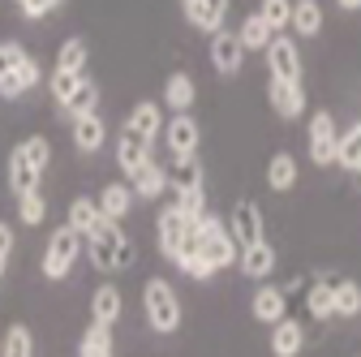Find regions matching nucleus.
I'll list each match as a JSON object with an SVG mask.
<instances>
[{
  "label": "nucleus",
  "mask_w": 361,
  "mask_h": 357,
  "mask_svg": "<svg viewBox=\"0 0 361 357\" xmlns=\"http://www.w3.org/2000/svg\"><path fill=\"white\" fill-rule=\"evenodd\" d=\"M48 159H52V143L43 138V133H30V138H22L13 147V155H9V190H13V198L39 190V176L48 168Z\"/></svg>",
  "instance_id": "1"
},
{
  "label": "nucleus",
  "mask_w": 361,
  "mask_h": 357,
  "mask_svg": "<svg viewBox=\"0 0 361 357\" xmlns=\"http://www.w3.org/2000/svg\"><path fill=\"white\" fill-rule=\"evenodd\" d=\"M86 258L95 272L112 276V272H125V267H133V258H138V250H133V241L121 233V224H108L95 233V237H86Z\"/></svg>",
  "instance_id": "2"
},
{
  "label": "nucleus",
  "mask_w": 361,
  "mask_h": 357,
  "mask_svg": "<svg viewBox=\"0 0 361 357\" xmlns=\"http://www.w3.org/2000/svg\"><path fill=\"white\" fill-rule=\"evenodd\" d=\"M190 224H194V233H198V254H202V262L211 267V272H224V267H233V262L241 258V246L233 241V233L224 229L211 211L198 215V219H190Z\"/></svg>",
  "instance_id": "3"
},
{
  "label": "nucleus",
  "mask_w": 361,
  "mask_h": 357,
  "mask_svg": "<svg viewBox=\"0 0 361 357\" xmlns=\"http://www.w3.org/2000/svg\"><path fill=\"white\" fill-rule=\"evenodd\" d=\"M142 315H147V323H151L159 336H172V332L180 327V297H176V289H172L168 280L151 276V280L142 284Z\"/></svg>",
  "instance_id": "4"
},
{
  "label": "nucleus",
  "mask_w": 361,
  "mask_h": 357,
  "mask_svg": "<svg viewBox=\"0 0 361 357\" xmlns=\"http://www.w3.org/2000/svg\"><path fill=\"white\" fill-rule=\"evenodd\" d=\"M82 258V237L69 229V224H61L52 237H48V246H43V258H39V272L48 276V280H65L69 272H73V262Z\"/></svg>",
  "instance_id": "5"
},
{
  "label": "nucleus",
  "mask_w": 361,
  "mask_h": 357,
  "mask_svg": "<svg viewBox=\"0 0 361 357\" xmlns=\"http://www.w3.org/2000/svg\"><path fill=\"white\" fill-rule=\"evenodd\" d=\"M267 69L276 82H301V52H297V39L288 35H271L267 43Z\"/></svg>",
  "instance_id": "6"
},
{
  "label": "nucleus",
  "mask_w": 361,
  "mask_h": 357,
  "mask_svg": "<svg viewBox=\"0 0 361 357\" xmlns=\"http://www.w3.org/2000/svg\"><path fill=\"white\" fill-rule=\"evenodd\" d=\"M336 147H340V129L331 112H314L310 116V159L314 164H336Z\"/></svg>",
  "instance_id": "7"
},
{
  "label": "nucleus",
  "mask_w": 361,
  "mask_h": 357,
  "mask_svg": "<svg viewBox=\"0 0 361 357\" xmlns=\"http://www.w3.org/2000/svg\"><path fill=\"white\" fill-rule=\"evenodd\" d=\"M228 233H233V241H237L241 250L267 241V237H262V211H258V202L241 198V202L233 207V215H228Z\"/></svg>",
  "instance_id": "8"
},
{
  "label": "nucleus",
  "mask_w": 361,
  "mask_h": 357,
  "mask_svg": "<svg viewBox=\"0 0 361 357\" xmlns=\"http://www.w3.org/2000/svg\"><path fill=\"white\" fill-rule=\"evenodd\" d=\"M211 65H215V73H224V78L241 73V65H245L241 39L228 35V30H215V35H211Z\"/></svg>",
  "instance_id": "9"
},
{
  "label": "nucleus",
  "mask_w": 361,
  "mask_h": 357,
  "mask_svg": "<svg viewBox=\"0 0 361 357\" xmlns=\"http://www.w3.org/2000/svg\"><path fill=\"white\" fill-rule=\"evenodd\" d=\"M185 229H190V219L180 215V211H176V202L159 211V224H155V237H159V250H164V258H168V262L176 258L180 241H185Z\"/></svg>",
  "instance_id": "10"
},
{
  "label": "nucleus",
  "mask_w": 361,
  "mask_h": 357,
  "mask_svg": "<svg viewBox=\"0 0 361 357\" xmlns=\"http://www.w3.org/2000/svg\"><path fill=\"white\" fill-rule=\"evenodd\" d=\"M39 78H43V69H39V61L26 52V61H22L13 73L0 78V99H22V95H30L35 86H39Z\"/></svg>",
  "instance_id": "11"
},
{
  "label": "nucleus",
  "mask_w": 361,
  "mask_h": 357,
  "mask_svg": "<svg viewBox=\"0 0 361 357\" xmlns=\"http://www.w3.org/2000/svg\"><path fill=\"white\" fill-rule=\"evenodd\" d=\"M164 143H168L172 155H194L198 151V121L190 112H176L164 129Z\"/></svg>",
  "instance_id": "12"
},
{
  "label": "nucleus",
  "mask_w": 361,
  "mask_h": 357,
  "mask_svg": "<svg viewBox=\"0 0 361 357\" xmlns=\"http://www.w3.org/2000/svg\"><path fill=\"white\" fill-rule=\"evenodd\" d=\"M250 310H254L258 323H271V327H276V323L284 319V310H288V293H284L280 284H262V289L254 293Z\"/></svg>",
  "instance_id": "13"
},
{
  "label": "nucleus",
  "mask_w": 361,
  "mask_h": 357,
  "mask_svg": "<svg viewBox=\"0 0 361 357\" xmlns=\"http://www.w3.org/2000/svg\"><path fill=\"white\" fill-rule=\"evenodd\" d=\"M65 224L86 241V237H95V233L108 224V219H104V211L95 207V198H73V202H69V219H65Z\"/></svg>",
  "instance_id": "14"
},
{
  "label": "nucleus",
  "mask_w": 361,
  "mask_h": 357,
  "mask_svg": "<svg viewBox=\"0 0 361 357\" xmlns=\"http://www.w3.org/2000/svg\"><path fill=\"white\" fill-rule=\"evenodd\" d=\"M164 176H168V190L185 194V190L202 186V164H198V155H172V164L164 168Z\"/></svg>",
  "instance_id": "15"
},
{
  "label": "nucleus",
  "mask_w": 361,
  "mask_h": 357,
  "mask_svg": "<svg viewBox=\"0 0 361 357\" xmlns=\"http://www.w3.org/2000/svg\"><path fill=\"white\" fill-rule=\"evenodd\" d=\"M267 99H271V108H276L280 116H288V121L305 112V91H301V82H276V78H271Z\"/></svg>",
  "instance_id": "16"
},
{
  "label": "nucleus",
  "mask_w": 361,
  "mask_h": 357,
  "mask_svg": "<svg viewBox=\"0 0 361 357\" xmlns=\"http://www.w3.org/2000/svg\"><path fill=\"white\" fill-rule=\"evenodd\" d=\"M147 159H151V143H142L138 133L121 129V138H116V164H121V172H125V176H133Z\"/></svg>",
  "instance_id": "17"
},
{
  "label": "nucleus",
  "mask_w": 361,
  "mask_h": 357,
  "mask_svg": "<svg viewBox=\"0 0 361 357\" xmlns=\"http://www.w3.org/2000/svg\"><path fill=\"white\" fill-rule=\"evenodd\" d=\"M121 310H125L121 289H116V284H99V289H95V297H90V323L112 327V323L121 319Z\"/></svg>",
  "instance_id": "18"
},
{
  "label": "nucleus",
  "mask_w": 361,
  "mask_h": 357,
  "mask_svg": "<svg viewBox=\"0 0 361 357\" xmlns=\"http://www.w3.org/2000/svg\"><path fill=\"white\" fill-rule=\"evenodd\" d=\"M104 143H108V129H104V121L95 112H90V116H73V147L78 151L95 155V151H104Z\"/></svg>",
  "instance_id": "19"
},
{
  "label": "nucleus",
  "mask_w": 361,
  "mask_h": 357,
  "mask_svg": "<svg viewBox=\"0 0 361 357\" xmlns=\"http://www.w3.org/2000/svg\"><path fill=\"white\" fill-rule=\"evenodd\" d=\"M185 18H190V26L215 35V30H224V18H228V0H194Z\"/></svg>",
  "instance_id": "20"
},
{
  "label": "nucleus",
  "mask_w": 361,
  "mask_h": 357,
  "mask_svg": "<svg viewBox=\"0 0 361 357\" xmlns=\"http://www.w3.org/2000/svg\"><path fill=\"white\" fill-rule=\"evenodd\" d=\"M129 190H133V198H159L168 190V176H164V168L155 159H147L138 172L129 176Z\"/></svg>",
  "instance_id": "21"
},
{
  "label": "nucleus",
  "mask_w": 361,
  "mask_h": 357,
  "mask_svg": "<svg viewBox=\"0 0 361 357\" xmlns=\"http://www.w3.org/2000/svg\"><path fill=\"white\" fill-rule=\"evenodd\" d=\"M237 262H241V272L250 280H267L271 272H276V250H271L267 241H258V246H245Z\"/></svg>",
  "instance_id": "22"
},
{
  "label": "nucleus",
  "mask_w": 361,
  "mask_h": 357,
  "mask_svg": "<svg viewBox=\"0 0 361 357\" xmlns=\"http://www.w3.org/2000/svg\"><path fill=\"white\" fill-rule=\"evenodd\" d=\"M95 207L104 211V219H112V224H116V219H125V215H129V207H133V190H129L125 181L104 186V190H99V198H95Z\"/></svg>",
  "instance_id": "23"
},
{
  "label": "nucleus",
  "mask_w": 361,
  "mask_h": 357,
  "mask_svg": "<svg viewBox=\"0 0 361 357\" xmlns=\"http://www.w3.org/2000/svg\"><path fill=\"white\" fill-rule=\"evenodd\" d=\"M125 129L138 133L142 143H155V133H159V104H151V99L133 104V112L125 116Z\"/></svg>",
  "instance_id": "24"
},
{
  "label": "nucleus",
  "mask_w": 361,
  "mask_h": 357,
  "mask_svg": "<svg viewBox=\"0 0 361 357\" xmlns=\"http://www.w3.org/2000/svg\"><path fill=\"white\" fill-rule=\"evenodd\" d=\"M301 344H305V332H301V323H293V319H280L276 327H271V353H276V357H297V353H301Z\"/></svg>",
  "instance_id": "25"
},
{
  "label": "nucleus",
  "mask_w": 361,
  "mask_h": 357,
  "mask_svg": "<svg viewBox=\"0 0 361 357\" xmlns=\"http://www.w3.org/2000/svg\"><path fill=\"white\" fill-rule=\"evenodd\" d=\"M194 95H198V86H194L190 73H172V78L164 82V104H168L172 112H190V108H194Z\"/></svg>",
  "instance_id": "26"
},
{
  "label": "nucleus",
  "mask_w": 361,
  "mask_h": 357,
  "mask_svg": "<svg viewBox=\"0 0 361 357\" xmlns=\"http://www.w3.org/2000/svg\"><path fill=\"white\" fill-rule=\"evenodd\" d=\"M301 39H314L323 30V5L319 0H293V22H288Z\"/></svg>",
  "instance_id": "27"
},
{
  "label": "nucleus",
  "mask_w": 361,
  "mask_h": 357,
  "mask_svg": "<svg viewBox=\"0 0 361 357\" xmlns=\"http://www.w3.org/2000/svg\"><path fill=\"white\" fill-rule=\"evenodd\" d=\"M267 186L276 190V194H284V190L297 186V159H293L288 151H276V155H271V164H267Z\"/></svg>",
  "instance_id": "28"
},
{
  "label": "nucleus",
  "mask_w": 361,
  "mask_h": 357,
  "mask_svg": "<svg viewBox=\"0 0 361 357\" xmlns=\"http://www.w3.org/2000/svg\"><path fill=\"white\" fill-rule=\"evenodd\" d=\"M336 164L361 176V121H353V125H348V129L340 133V147H336Z\"/></svg>",
  "instance_id": "29"
},
{
  "label": "nucleus",
  "mask_w": 361,
  "mask_h": 357,
  "mask_svg": "<svg viewBox=\"0 0 361 357\" xmlns=\"http://www.w3.org/2000/svg\"><path fill=\"white\" fill-rule=\"evenodd\" d=\"M78 357H116L112 349V327H99V323H90L78 340Z\"/></svg>",
  "instance_id": "30"
},
{
  "label": "nucleus",
  "mask_w": 361,
  "mask_h": 357,
  "mask_svg": "<svg viewBox=\"0 0 361 357\" xmlns=\"http://www.w3.org/2000/svg\"><path fill=\"white\" fill-rule=\"evenodd\" d=\"M61 108H65V116H69V121H73V116H90V112L99 108V86L90 82V78H82V82H78V91H73Z\"/></svg>",
  "instance_id": "31"
},
{
  "label": "nucleus",
  "mask_w": 361,
  "mask_h": 357,
  "mask_svg": "<svg viewBox=\"0 0 361 357\" xmlns=\"http://www.w3.org/2000/svg\"><path fill=\"white\" fill-rule=\"evenodd\" d=\"M86 61H90V48H86V39H65L61 48H56V69L65 73H86Z\"/></svg>",
  "instance_id": "32"
},
{
  "label": "nucleus",
  "mask_w": 361,
  "mask_h": 357,
  "mask_svg": "<svg viewBox=\"0 0 361 357\" xmlns=\"http://www.w3.org/2000/svg\"><path fill=\"white\" fill-rule=\"evenodd\" d=\"M0 357H35V336L26 323H9V332L0 336Z\"/></svg>",
  "instance_id": "33"
},
{
  "label": "nucleus",
  "mask_w": 361,
  "mask_h": 357,
  "mask_svg": "<svg viewBox=\"0 0 361 357\" xmlns=\"http://www.w3.org/2000/svg\"><path fill=\"white\" fill-rule=\"evenodd\" d=\"M237 39H241V48H245V52H267V43H271V26H267L258 13H250V18L241 22Z\"/></svg>",
  "instance_id": "34"
},
{
  "label": "nucleus",
  "mask_w": 361,
  "mask_h": 357,
  "mask_svg": "<svg viewBox=\"0 0 361 357\" xmlns=\"http://www.w3.org/2000/svg\"><path fill=\"white\" fill-rule=\"evenodd\" d=\"M331 305H336V315H340V319H353L357 310H361V284H353V280H336V284H331Z\"/></svg>",
  "instance_id": "35"
},
{
  "label": "nucleus",
  "mask_w": 361,
  "mask_h": 357,
  "mask_svg": "<svg viewBox=\"0 0 361 357\" xmlns=\"http://www.w3.org/2000/svg\"><path fill=\"white\" fill-rule=\"evenodd\" d=\"M43 215H48V198H43V190H30V194L18 198V219H22L26 229H39Z\"/></svg>",
  "instance_id": "36"
},
{
  "label": "nucleus",
  "mask_w": 361,
  "mask_h": 357,
  "mask_svg": "<svg viewBox=\"0 0 361 357\" xmlns=\"http://www.w3.org/2000/svg\"><path fill=\"white\" fill-rule=\"evenodd\" d=\"M258 18L271 26V35H280V30H288V22H293V0H262V9H258Z\"/></svg>",
  "instance_id": "37"
},
{
  "label": "nucleus",
  "mask_w": 361,
  "mask_h": 357,
  "mask_svg": "<svg viewBox=\"0 0 361 357\" xmlns=\"http://www.w3.org/2000/svg\"><path fill=\"white\" fill-rule=\"evenodd\" d=\"M310 315L314 319H331L336 315V305H331V280H314V289H310Z\"/></svg>",
  "instance_id": "38"
},
{
  "label": "nucleus",
  "mask_w": 361,
  "mask_h": 357,
  "mask_svg": "<svg viewBox=\"0 0 361 357\" xmlns=\"http://www.w3.org/2000/svg\"><path fill=\"white\" fill-rule=\"evenodd\" d=\"M176 211L185 215V219L207 215V194H202V186H198V190H185V194H176Z\"/></svg>",
  "instance_id": "39"
},
{
  "label": "nucleus",
  "mask_w": 361,
  "mask_h": 357,
  "mask_svg": "<svg viewBox=\"0 0 361 357\" xmlns=\"http://www.w3.org/2000/svg\"><path fill=\"white\" fill-rule=\"evenodd\" d=\"M86 73H65V69H52V95H56V104H65L73 91H78V82H82Z\"/></svg>",
  "instance_id": "40"
},
{
  "label": "nucleus",
  "mask_w": 361,
  "mask_h": 357,
  "mask_svg": "<svg viewBox=\"0 0 361 357\" xmlns=\"http://www.w3.org/2000/svg\"><path fill=\"white\" fill-rule=\"evenodd\" d=\"M22 61H26V52L18 48V43H0V78H5V73H13Z\"/></svg>",
  "instance_id": "41"
},
{
  "label": "nucleus",
  "mask_w": 361,
  "mask_h": 357,
  "mask_svg": "<svg viewBox=\"0 0 361 357\" xmlns=\"http://www.w3.org/2000/svg\"><path fill=\"white\" fill-rule=\"evenodd\" d=\"M56 5H65V0H18V9H22L26 18H48Z\"/></svg>",
  "instance_id": "42"
},
{
  "label": "nucleus",
  "mask_w": 361,
  "mask_h": 357,
  "mask_svg": "<svg viewBox=\"0 0 361 357\" xmlns=\"http://www.w3.org/2000/svg\"><path fill=\"white\" fill-rule=\"evenodd\" d=\"M9 254H13V224L0 219V276L9 272Z\"/></svg>",
  "instance_id": "43"
},
{
  "label": "nucleus",
  "mask_w": 361,
  "mask_h": 357,
  "mask_svg": "<svg viewBox=\"0 0 361 357\" xmlns=\"http://www.w3.org/2000/svg\"><path fill=\"white\" fill-rule=\"evenodd\" d=\"M336 5H340L344 13H357V9H361V0H336Z\"/></svg>",
  "instance_id": "44"
},
{
  "label": "nucleus",
  "mask_w": 361,
  "mask_h": 357,
  "mask_svg": "<svg viewBox=\"0 0 361 357\" xmlns=\"http://www.w3.org/2000/svg\"><path fill=\"white\" fill-rule=\"evenodd\" d=\"M180 5H185V9H190V5H194V0H180Z\"/></svg>",
  "instance_id": "45"
}]
</instances>
